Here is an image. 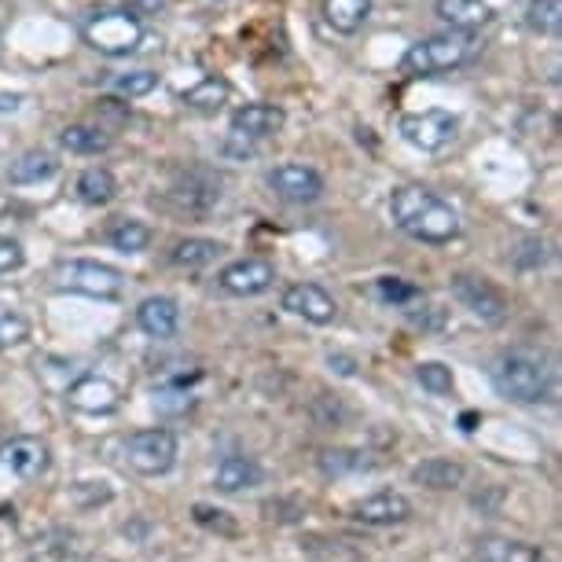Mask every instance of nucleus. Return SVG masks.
I'll list each match as a JSON object with an SVG mask.
<instances>
[{"mask_svg":"<svg viewBox=\"0 0 562 562\" xmlns=\"http://www.w3.org/2000/svg\"><path fill=\"white\" fill-rule=\"evenodd\" d=\"M390 214H394V225L412 236L416 243H430V247H445L460 236V214L438 199L427 188L405 184L394 188L390 195Z\"/></svg>","mask_w":562,"mask_h":562,"instance_id":"1","label":"nucleus"},{"mask_svg":"<svg viewBox=\"0 0 562 562\" xmlns=\"http://www.w3.org/2000/svg\"><path fill=\"white\" fill-rule=\"evenodd\" d=\"M482 52V37L474 30H445V34L416 41L405 56H401V70L408 78H430V74H449L463 63H471Z\"/></svg>","mask_w":562,"mask_h":562,"instance_id":"2","label":"nucleus"},{"mask_svg":"<svg viewBox=\"0 0 562 562\" xmlns=\"http://www.w3.org/2000/svg\"><path fill=\"white\" fill-rule=\"evenodd\" d=\"M493 386L501 390L507 401H518V405H540V401H548L551 375L540 357L515 349V353L496 357Z\"/></svg>","mask_w":562,"mask_h":562,"instance_id":"3","label":"nucleus"},{"mask_svg":"<svg viewBox=\"0 0 562 562\" xmlns=\"http://www.w3.org/2000/svg\"><path fill=\"white\" fill-rule=\"evenodd\" d=\"M81 37H85V45L97 48L100 56L122 59V56H133V52L140 48L144 26L133 12L108 8V12H92L89 19H85Z\"/></svg>","mask_w":562,"mask_h":562,"instance_id":"4","label":"nucleus"},{"mask_svg":"<svg viewBox=\"0 0 562 562\" xmlns=\"http://www.w3.org/2000/svg\"><path fill=\"white\" fill-rule=\"evenodd\" d=\"M56 288L89 294V299H119L125 288V276L114 265L92 261V258H74L63 261L56 269Z\"/></svg>","mask_w":562,"mask_h":562,"instance_id":"5","label":"nucleus"},{"mask_svg":"<svg viewBox=\"0 0 562 562\" xmlns=\"http://www.w3.org/2000/svg\"><path fill=\"white\" fill-rule=\"evenodd\" d=\"M221 184H225L221 173H214V169H206V166L184 169V173L173 180V188L162 195V206H169L173 214H188V217L210 214L221 199Z\"/></svg>","mask_w":562,"mask_h":562,"instance_id":"6","label":"nucleus"},{"mask_svg":"<svg viewBox=\"0 0 562 562\" xmlns=\"http://www.w3.org/2000/svg\"><path fill=\"white\" fill-rule=\"evenodd\" d=\"M397 133L401 140L412 144L416 151H445L456 133H460V119L452 111H412V114H401L397 122Z\"/></svg>","mask_w":562,"mask_h":562,"instance_id":"7","label":"nucleus"},{"mask_svg":"<svg viewBox=\"0 0 562 562\" xmlns=\"http://www.w3.org/2000/svg\"><path fill=\"white\" fill-rule=\"evenodd\" d=\"M125 460L136 474L144 479H158L169 467L177 463V434L166 427H151V430H136L130 441H125Z\"/></svg>","mask_w":562,"mask_h":562,"instance_id":"8","label":"nucleus"},{"mask_svg":"<svg viewBox=\"0 0 562 562\" xmlns=\"http://www.w3.org/2000/svg\"><path fill=\"white\" fill-rule=\"evenodd\" d=\"M265 184L272 188L276 199L294 206H310L324 195V177L305 162H280L265 173Z\"/></svg>","mask_w":562,"mask_h":562,"instance_id":"9","label":"nucleus"},{"mask_svg":"<svg viewBox=\"0 0 562 562\" xmlns=\"http://www.w3.org/2000/svg\"><path fill=\"white\" fill-rule=\"evenodd\" d=\"M452 294L460 299L467 310H471L479 321L485 324H501L507 316V302L504 294L493 288L485 276H471V272H456L452 276Z\"/></svg>","mask_w":562,"mask_h":562,"instance_id":"10","label":"nucleus"},{"mask_svg":"<svg viewBox=\"0 0 562 562\" xmlns=\"http://www.w3.org/2000/svg\"><path fill=\"white\" fill-rule=\"evenodd\" d=\"M52 463L48 441L34 438V434H19V438L0 441V467H8L19 479H41Z\"/></svg>","mask_w":562,"mask_h":562,"instance_id":"11","label":"nucleus"},{"mask_svg":"<svg viewBox=\"0 0 562 562\" xmlns=\"http://www.w3.org/2000/svg\"><path fill=\"white\" fill-rule=\"evenodd\" d=\"M217 283L221 291L236 294V299H254V294H265L276 283V269L265 258H239L221 269Z\"/></svg>","mask_w":562,"mask_h":562,"instance_id":"12","label":"nucleus"},{"mask_svg":"<svg viewBox=\"0 0 562 562\" xmlns=\"http://www.w3.org/2000/svg\"><path fill=\"white\" fill-rule=\"evenodd\" d=\"M283 310L291 316H302L305 324H331L338 305L335 299L327 294L321 283H291L288 291H283Z\"/></svg>","mask_w":562,"mask_h":562,"instance_id":"13","label":"nucleus"},{"mask_svg":"<svg viewBox=\"0 0 562 562\" xmlns=\"http://www.w3.org/2000/svg\"><path fill=\"white\" fill-rule=\"evenodd\" d=\"M67 401L78 412H85V416H111L122 405V390L103 375H81L67 390Z\"/></svg>","mask_w":562,"mask_h":562,"instance_id":"14","label":"nucleus"},{"mask_svg":"<svg viewBox=\"0 0 562 562\" xmlns=\"http://www.w3.org/2000/svg\"><path fill=\"white\" fill-rule=\"evenodd\" d=\"M288 122L283 108H272V103H243V108L232 111V133L247 136V140H265V136H276Z\"/></svg>","mask_w":562,"mask_h":562,"instance_id":"15","label":"nucleus"},{"mask_svg":"<svg viewBox=\"0 0 562 562\" xmlns=\"http://www.w3.org/2000/svg\"><path fill=\"white\" fill-rule=\"evenodd\" d=\"M408 515H412V504L394 490L371 493L353 507V518L364 526H397V522H405Z\"/></svg>","mask_w":562,"mask_h":562,"instance_id":"16","label":"nucleus"},{"mask_svg":"<svg viewBox=\"0 0 562 562\" xmlns=\"http://www.w3.org/2000/svg\"><path fill=\"white\" fill-rule=\"evenodd\" d=\"M136 324H140V331L151 338H173L180 327V310L173 299H166V294H151V299H144L140 310H136Z\"/></svg>","mask_w":562,"mask_h":562,"instance_id":"17","label":"nucleus"},{"mask_svg":"<svg viewBox=\"0 0 562 562\" xmlns=\"http://www.w3.org/2000/svg\"><path fill=\"white\" fill-rule=\"evenodd\" d=\"M467 479L463 463L456 460H445V456H430L412 467V482L416 485H427V490H438V493H449V490H460Z\"/></svg>","mask_w":562,"mask_h":562,"instance_id":"18","label":"nucleus"},{"mask_svg":"<svg viewBox=\"0 0 562 562\" xmlns=\"http://www.w3.org/2000/svg\"><path fill=\"white\" fill-rule=\"evenodd\" d=\"M434 15L449 30H479L493 19V8L485 0H438Z\"/></svg>","mask_w":562,"mask_h":562,"instance_id":"19","label":"nucleus"},{"mask_svg":"<svg viewBox=\"0 0 562 562\" xmlns=\"http://www.w3.org/2000/svg\"><path fill=\"white\" fill-rule=\"evenodd\" d=\"M261 482V467L250 460V456H225L214 471V485L221 493H243L254 490Z\"/></svg>","mask_w":562,"mask_h":562,"instance_id":"20","label":"nucleus"},{"mask_svg":"<svg viewBox=\"0 0 562 562\" xmlns=\"http://www.w3.org/2000/svg\"><path fill=\"white\" fill-rule=\"evenodd\" d=\"M74 192H78L85 206H108L111 199L119 195V180H114L108 166H89V169H81Z\"/></svg>","mask_w":562,"mask_h":562,"instance_id":"21","label":"nucleus"},{"mask_svg":"<svg viewBox=\"0 0 562 562\" xmlns=\"http://www.w3.org/2000/svg\"><path fill=\"white\" fill-rule=\"evenodd\" d=\"M324 23L335 30V34H357L360 26L368 23L371 15V0H324Z\"/></svg>","mask_w":562,"mask_h":562,"instance_id":"22","label":"nucleus"},{"mask_svg":"<svg viewBox=\"0 0 562 562\" xmlns=\"http://www.w3.org/2000/svg\"><path fill=\"white\" fill-rule=\"evenodd\" d=\"M217 254H221V243H217V239L188 236V239L173 243V250H169V261H173L177 269H188V272H195V269H206V265L214 261Z\"/></svg>","mask_w":562,"mask_h":562,"instance_id":"23","label":"nucleus"},{"mask_svg":"<svg viewBox=\"0 0 562 562\" xmlns=\"http://www.w3.org/2000/svg\"><path fill=\"white\" fill-rule=\"evenodd\" d=\"M59 147L70 155H103L111 147V136L100 125H67L59 133Z\"/></svg>","mask_w":562,"mask_h":562,"instance_id":"24","label":"nucleus"},{"mask_svg":"<svg viewBox=\"0 0 562 562\" xmlns=\"http://www.w3.org/2000/svg\"><path fill=\"white\" fill-rule=\"evenodd\" d=\"M56 169H59V162L48 151H26L15 158L12 169H8V180H12V184H41V180L56 177Z\"/></svg>","mask_w":562,"mask_h":562,"instance_id":"25","label":"nucleus"},{"mask_svg":"<svg viewBox=\"0 0 562 562\" xmlns=\"http://www.w3.org/2000/svg\"><path fill=\"white\" fill-rule=\"evenodd\" d=\"M108 239H111L114 250L140 254V250H147V243H151V228H147L144 221H136V217H122V221H114V225H111Z\"/></svg>","mask_w":562,"mask_h":562,"instance_id":"26","label":"nucleus"},{"mask_svg":"<svg viewBox=\"0 0 562 562\" xmlns=\"http://www.w3.org/2000/svg\"><path fill=\"white\" fill-rule=\"evenodd\" d=\"M228 92H232V85L225 78H203L199 85H192V89L184 92V103L192 111H221L225 108V100H228Z\"/></svg>","mask_w":562,"mask_h":562,"instance_id":"27","label":"nucleus"},{"mask_svg":"<svg viewBox=\"0 0 562 562\" xmlns=\"http://www.w3.org/2000/svg\"><path fill=\"white\" fill-rule=\"evenodd\" d=\"M526 26L540 37H559L562 30V0H529Z\"/></svg>","mask_w":562,"mask_h":562,"instance_id":"28","label":"nucleus"},{"mask_svg":"<svg viewBox=\"0 0 562 562\" xmlns=\"http://www.w3.org/2000/svg\"><path fill=\"white\" fill-rule=\"evenodd\" d=\"M479 562H548L544 551L518 544V540H485Z\"/></svg>","mask_w":562,"mask_h":562,"instance_id":"29","label":"nucleus"},{"mask_svg":"<svg viewBox=\"0 0 562 562\" xmlns=\"http://www.w3.org/2000/svg\"><path fill=\"white\" fill-rule=\"evenodd\" d=\"M155 85H158L155 70H130V74H119V78H114V92L125 97V100H136V97L155 92Z\"/></svg>","mask_w":562,"mask_h":562,"instance_id":"30","label":"nucleus"},{"mask_svg":"<svg viewBox=\"0 0 562 562\" xmlns=\"http://www.w3.org/2000/svg\"><path fill=\"white\" fill-rule=\"evenodd\" d=\"M26 338H30L26 316L8 310V305H0V349H12L19 342H26Z\"/></svg>","mask_w":562,"mask_h":562,"instance_id":"31","label":"nucleus"},{"mask_svg":"<svg viewBox=\"0 0 562 562\" xmlns=\"http://www.w3.org/2000/svg\"><path fill=\"white\" fill-rule=\"evenodd\" d=\"M379 294H383L390 305H397V310H408V313H412V305L423 302V294L416 288H408L405 280H397V276H383V280H379Z\"/></svg>","mask_w":562,"mask_h":562,"instance_id":"32","label":"nucleus"},{"mask_svg":"<svg viewBox=\"0 0 562 562\" xmlns=\"http://www.w3.org/2000/svg\"><path fill=\"white\" fill-rule=\"evenodd\" d=\"M416 379L423 383V390H430V394H438V397L452 394V386H456L452 383V368L438 364V360H427V364H419Z\"/></svg>","mask_w":562,"mask_h":562,"instance_id":"33","label":"nucleus"},{"mask_svg":"<svg viewBox=\"0 0 562 562\" xmlns=\"http://www.w3.org/2000/svg\"><path fill=\"white\" fill-rule=\"evenodd\" d=\"M360 467H368V460L360 452H349V449L321 452V471L324 474H349V471H360Z\"/></svg>","mask_w":562,"mask_h":562,"instance_id":"34","label":"nucleus"},{"mask_svg":"<svg viewBox=\"0 0 562 562\" xmlns=\"http://www.w3.org/2000/svg\"><path fill=\"white\" fill-rule=\"evenodd\" d=\"M23 261H26V250H23V243H15V239L0 236V276H8V272H19V269H23Z\"/></svg>","mask_w":562,"mask_h":562,"instance_id":"35","label":"nucleus"},{"mask_svg":"<svg viewBox=\"0 0 562 562\" xmlns=\"http://www.w3.org/2000/svg\"><path fill=\"white\" fill-rule=\"evenodd\" d=\"M195 518H199L203 526H225V512H210V507H203V504L195 507ZM225 529H228V526H225Z\"/></svg>","mask_w":562,"mask_h":562,"instance_id":"36","label":"nucleus"},{"mask_svg":"<svg viewBox=\"0 0 562 562\" xmlns=\"http://www.w3.org/2000/svg\"><path fill=\"white\" fill-rule=\"evenodd\" d=\"M327 364H331L335 371H338V375H353V371H357V364H353V360H349V357H327Z\"/></svg>","mask_w":562,"mask_h":562,"instance_id":"37","label":"nucleus"},{"mask_svg":"<svg viewBox=\"0 0 562 562\" xmlns=\"http://www.w3.org/2000/svg\"><path fill=\"white\" fill-rule=\"evenodd\" d=\"M23 97H0V111H19Z\"/></svg>","mask_w":562,"mask_h":562,"instance_id":"38","label":"nucleus"}]
</instances>
